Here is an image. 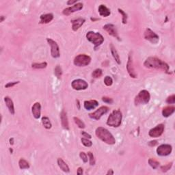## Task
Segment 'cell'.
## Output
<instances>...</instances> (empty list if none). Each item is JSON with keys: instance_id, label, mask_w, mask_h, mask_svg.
I'll use <instances>...</instances> for the list:
<instances>
[{"instance_id": "obj_1", "label": "cell", "mask_w": 175, "mask_h": 175, "mask_svg": "<svg viewBox=\"0 0 175 175\" xmlns=\"http://www.w3.org/2000/svg\"><path fill=\"white\" fill-rule=\"evenodd\" d=\"M144 66L148 68H153V69H159L168 72L169 70V66L165 62L162 61L161 59L155 57L148 58L144 62Z\"/></svg>"}, {"instance_id": "obj_2", "label": "cell", "mask_w": 175, "mask_h": 175, "mask_svg": "<svg viewBox=\"0 0 175 175\" xmlns=\"http://www.w3.org/2000/svg\"><path fill=\"white\" fill-rule=\"evenodd\" d=\"M95 134L98 138L103 141V142L107 144L112 145L116 143V139L113 135L107 129L99 127L96 129Z\"/></svg>"}, {"instance_id": "obj_3", "label": "cell", "mask_w": 175, "mask_h": 175, "mask_svg": "<svg viewBox=\"0 0 175 175\" xmlns=\"http://www.w3.org/2000/svg\"><path fill=\"white\" fill-rule=\"evenodd\" d=\"M122 115L120 110H114L110 114L107 120V124L112 127H118L122 122Z\"/></svg>"}, {"instance_id": "obj_4", "label": "cell", "mask_w": 175, "mask_h": 175, "mask_svg": "<svg viewBox=\"0 0 175 175\" xmlns=\"http://www.w3.org/2000/svg\"><path fill=\"white\" fill-rule=\"evenodd\" d=\"M86 38L88 41L91 42L95 47H99L103 43L104 38L99 32H95L92 31H90L87 32Z\"/></svg>"}, {"instance_id": "obj_5", "label": "cell", "mask_w": 175, "mask_h": 175, "mask_svg": "<svg viewBox=\"0 0 175 175\" xmlns=\"http://www.w3.org/2000/svg\"><path fill=\"white\" fill-rule=\"evenodd\" d=\"M150 99H151V95H150L149 92L146 90H142L135 97L134 100L135 105H145L149 103Z\"/></svg>"}, {"instance_id": "obj_6", "label": "cell", "mask_w": 175, "mask_h": 175, "mask_svg": "<svg viewBox=\"0 0 175 175\" xmlns=\"http://www.w3.org/2000/svg\"><path fill=\"white\" fill-rule=\"evenodd\" d=\"M91 62V58L86 54H80L75 58L73 63L75 66L82 67L88 66Z\"/></svg>"}, {"instance_id": "obj_7", "label": "cell", "mask_w": 175, "mask_h": 175, "mask_svg": "<svg viewBox=\"0 0 175 175\" xmlns=\"http://www.w3.org/2000/svg\"><path fill=\"white\" fill-rule=\"evenodd\" d=\"M144 37L146 40L149 41V42L153 44H157L159 41V36L150 28L146 29L144 34Z\"/></svg>"}, {"instance_id": "obj_8", "label": "cell", "mask_w": 175, "mask_h": 175, "mask_svg": "<svg viewBox=\"0 0 175 175\" xmlns=\"http://www.w3.org/2000/svg\"><path fill=\"white\" fill-rule=\"evenodd\" d=\"M47 41L51 47V54L53 58H58L60 57V48L58 43L51 38H47Z\"/></svg>"}, {"instance_id": "obj_9", "label": "cell", "mask_w": 175, "mask_h": 175, "mask_svg": "<svg viewBox=\"0 0 175 175\" xmlns=\"http://www.w3.org/2000/svg\"><path fill=\"white\" fill-rule=\"evenodd\" d=\"M108 111H109V108L106 107V106H102V107H99L97 111L93 112V113L90 114L89 116L92 119L99 120L102 117V116L107 113Z\"/></svg>"}, {"instance_id": "obj_10", "label": "cell", "mask_w": 175, "mask_h": 175, "mask_svg": "<svg viewBox=\"0 0 175 175\" xmlns=\"http://www.w3.org/2000/svg\"><path fill=\"white\" fill-rule=\"evenodd\" d=\"M72 88L75 90H86L88 87V84L84 80H81V79H78V80H75L72 82L71 84Z\"/></svg>"}, {"instance_id": "obj_11", "label": "cell", "mask_w": 175, "mask_h": 175, "mask_svg": "<svg viewBox=\"0 0 175 175\" xmlns=\"http://www.w3.org/2000/svg\"><path fill=\"white\" fill-rule=\"evenodd\" d=\"M172 151V147L170 144H161L157 149V153L158 155L164 157L169 155Z\"/></svg>"}, {"instance_id": "obj_12", "label": "cell", "mask_w": 175, "mask_h": 175, "mask_svg": "<svg viewBox=\"0 0 175 175\" xmlns=\"http://www.w3.org/2000/svg\"><path fill=\"white\" fill-rule=\"evenodd\" d=\"M164 129H165V127H164V124H158L153 129H151V130L149 131V135L150 137H159L161 136V135L163 134Z\"/></svg>"}, {"instance_id": "obj_13", "label": "cell", "mask_w": 175, "mask_h": 175, "mask_svg": "<svg viewBox=\"0 0 175 175\" xmlns=\"http://www.w3.org/2000/svg\"><path fill=\"white\" fill-rule=\"evenodd\" d=\"M127 70L128 73L130 75L131 78H134V79L137 78L136 72L135 71L134 66H133L132 55H131V53L129 55V57H128V61H127Z\"/></svg>"}, {"instance_id": "obj_14", "label": "cell", "mask_w": 175, "mask_h": 175, "mask_svg": "<svg viewBox=\"0 0 175 175\" xmlns=\"http://www.w3.org/2000/svg\"><path fill=\"white\" fill-rule=\"evenodd\" d=\"M83 7H84V6H83L82 3H77L75 4H74V5H73V6H71V7L65 8V9L63 10V12H62V13H63L64 15L68 16L70 15V14L74 13V12H78L79 10H82Z\"/></svg>"}, {"instance_id": "obj_15", "label": "cell", "mask_w": 175, "mask_h": 175, "mask_svg": "<svg viewBox=\"0 0 175 175\" xmlns=\"http://www.w3.org/2000/svg\"><path fill=\"white\" fill-rule=\"evenodd\" d=\"M103 29L104 30H105L106 32L108 33V34L110 36H112L115 37L117 39H119V36H118L117 30H116V27L114 26L113 24H106L103 26Z\"/></svg>"}, {"instance_id": "obj_16", "label": "cell", "mask_w": 175, "mask_h": 175, "mask_svg": "<svg viewBox=\"0 0 175 175\" xmlns=\"http://www.w3.org/2000/svg\"><path fill=\"white\" fill-rule=\"evenodd\" d=\"M32 112L33 116H34L36 119L40 118L41 115V105L40 103L36 102V103H35L34 105H33L32 107Z\"/></svg>"}, {"instance_id": "obj_17", "label": "cell", "mask_w": 175, "mask_h": 175, "mask_svg": "<svg viewBox=\"0 0 175 175\" xmlns=\"http://www.w3.org/2000/svg\"><path fill=\"white\" fill-rule=\"evenodd\" d=\"M85 22V19L83 18H76V19L72 20L71 23L73 24L72 26V29L73 30L76 32L77 30H78L81 27L83 26V24Z\"/></svg>"}, {"instance_id": "obj_18", "label": "cell", "mask_w": 175, "mask_h": 175, "mask_svg": "<svg viewBox=\"0 0 175 175\" xmlns=\"http://www.w3.org/2000/svg\"><path fill=\"white\" fill-rule=\"evenodd\" d=\"M60 118H61L62 126L64 129H69V124H68V120L66 112L64 110H62L61 114H60Z\"/></svg>"}, {"instance_id": "obj_19", "label": "cell", "mask_w": 175, "mask_h": 175, "mask_svg": "<svg viewBox=\"0 0 175 175\" xmlns=\"http://www.w3.org/2000/svg\"><path fill=\"white\" fill-rule=\"evenodd\" d=\"M99 105V102L96 100H90V101H84V106L86 110H92L95 109Z\"/></svg>"}, {"instance_id": "obj_20", "label": "cell", "mask_w": 175, "mask_h": 175, "mask_svg": "<svg viewBox=\"0 0 175 175\" xmlns=\"http://www.w3.org/2000/svg\"><path fill=\"white\" fill-rule=\"evenodd\" d=\"M4 101H5L6 105L7 106L10 113L11 114H14V113H15V110H14V103L12 101V100L9 97H6L4 98Z\"/></svg>"}, {"instance_id": "obj_21", "label": "cell", "mask_w": 175, "mask_h": 175, "mask_svg": "<svg viewBox=\"0 0 175 175\" xmlns=\"http://www.w3.org/2000/svg\"><path fill=\"white\" fill-rule=\"evenodd\" d=\"M53 19V14L51 13H48L45 14H43L40 17V23L41 24H47L49 23Z\"/></svg>"}, {"instance_id": "obj_22", "label": "cell", "mask_w": 175, "mask_h": 175, "mask_svg": "<svg viewBox=\"0 0 175 175\" xmlns=\"http://www.w3.org/2000/svg\"><path fill=\"white\" fill-rule=\"evenodd\" d=\"M99 12L100 15L101 16H103V17H107V16H110V14H111V12H110V9H108V8L106 7L105 5H103V4H101V5L99 6Z\"/></svg>"}, {"instance_id": "obj_23", "label": "cell", "mask_w": 175, "mask_h": 175, "mask_svg": "<svg viewBox=\"0 0 175 175\" xmlns=\"http://www.w3.org/2000/svg\"><path fill=\"white\" fill-rule=\"evenodd\" d=\"M174 111L175 107L174 106H167V107H164L162 110V115H163L164 117H169L170 116H171L174 113Z\"/></svg>"}, {"instance_id": "obj_24", "label": "cell", "mask_w": 175, "mask_h": 175, "mask_svg": "<svg viewBox=\"0 0 175 175\" xmlns=\"http://www.w3.org/2000/svg\"><path fill=\"white\" fill-rule=\"evenodd\" d=\"M57 162H58V166H59V168L62 170V171H64V172H70L69 167H68V166L66 164V162L62 159V158H58L57 160Z\"/></svg>"}, {"instance_id": "obj_25", "label": "cell", "mask_w": 175, "mask_h": 175, "mask_svg": "<svg viewBox=\"0 0 175 175\" xmlns=\"http://www.w3.org/2000/svg\"><path fill=\"white\" fill-rule=\"evenodd\" d=\"M110 50H111V53L112 54V56H113L114 59L115 60V61L116 62V63L118 64H121V62H120V56L118 55L117 51H116V48L114 47V45L111 44L110 45Z\"/></svg>"}, {"instance_id": "obj_26", "label": "cell", "mask_w": 175, "mask_h": 175, "mask_svg": "<svg viewBox=\"0 0 175 175\" xmlns=\"http://www.w3.org/2000/svg\"><path fill=\"white\" fill-rule=\"evenodd\" d=\"M42 123L43 127L46 129H50L51 128V122L50 121L49 118L47 117V116H44V117L42 118Z\"/></svg>"}, {"instance_id": "obj_27", "label": "cell", "mask_w": 175, "mask_h": 175, "mask_svg": "<svg viewBox=\"0 0 175 175\" xmlns=\"http://www.w3.org/2000/svg\"><path fill=\"white\" fill-rule=\"evenodd\" d=\"M18 166H19V168L21 169L22 170L30 168V164H29L28 162L26 159H23V158L20 159L19 161H18Z\"/></svg>"}, {"instance_id": "obj_28", "label": "cell", "mask_w": 175, "mask_h": 175, "mask_svg": "<svg viewBox=\"0 0 175 175\" xmlns=\"http://www.w3.org/2000/svg\"><path fill=\"white\" fill-rule=\"evenodd\" d=\"M47 66V62H44L42 63H34L32 64V67L34 69H43Z\"/></svg>"}, {"instance_id": "obj_29", "label": "cell", "mask_w": 175, "mask_h": 175, "mask_svg": "<svg viewBox=\"0 0 175 175\" xmlns=\"http://www.w3.org/2000/svg\"><path fill=\"white\" fill-rule=\"evenodd\" d=\"M103 75V71H102L101 69L100 68H97V69H95L92 73V76L93 78H101Z\"/></svg>"}, {"instance_id": "obj_30", "label": "cell", "mask_w": 175, "mask_h": 175, "mask_svg": "<svg viewBox=\"0 0 175 175\" xmlns=\"http://www.w3.org/2000/svg\"><path fill=\"white\" fill-rule=\"evenodd\" d=\"M73 120H74L75 122V124L80 128H81V129H84L85 127H86V125H85L84 122H83L82 120H80L79 118H78V117H74L73 118Z\"/></svg>"}, {"instance_id": "obj_31", "label": "cell", "mask_w": 175, "mask_h": 175, "mask_svg": "<svg viewBox=\"0 0 175 175\" xmlns=\"http://www.w3.org/2000/svg\"><path fill=\"white\" fill-rule=\"evenodd\" d=\"M149 164L151 166L153 169H157L159 166V162L156 161L154 159H149Z\"/></svg>"}, {"instance_id": "obj_32", "label": "cell", "mask_w": 175, "mask_h": 175, "mask_svg": "<svg viewBox=\"0 0 175 175\" xmlns=\"http://www.w3.org/2000/svg\"><path fill=\"white\" fill-rule=\"evenodd\" d=\"M54 74H55V75L58 78H61L62 75V68L60 67V66H56L55 69H54Z\"/></svg>"}, {"instance_id": "obj_33", "label": "cell", "mask_w": 175, "mask_h": 175, "mask_svg": "<svg viewBox=\"0 0 175 175\" xmlns=\"http://www.w3.org/2000/svg\"><path fill=\"white\" fill-rule=\"evenodd\" d=\"M81 141H82V143L84 144L85 147H90L92 145V142L88 138H86V137H82L81 139Z\"/></svg>"}, {"instance_id": "obj_34", "label": "cell", "mask_w": 175, "mask_h": 175, "mask_svg": "<svg viewBox=\"0 0 175 175\" xmlns=\"http://www.w3.org/2000/svg\"><path fill=\"white\" fill-rule=\"evenodd\" d=\"M104 84L107 86H111L112 84H113V80H112L111 77L106 76L105 79H104Z\"/></svg>"}, {"instance_id": "obj_35", "label": "cell", "mask_w": 175, "mask_h": 175, "mask_svg": "<svg viewBox=\"0 0 175 175\" xmlns=\"http://www.w3.org/2000/svg\"><path fill=\"white\" fill-rule=\"evenodd\" d=\"M118 10L122 15V23L126 24L127 22V14L126 12H124L122 9H120V8H118Z\"/></svg>"}, {"instance_id": "obj_36", "label": "cell", "mask_w": 175, "mask_h": 175, "mask_svg": "<svg viewBox=\"0 0 175 175\" xmlns=\"http://www.w3.org/2000/svg\"><path fill=\"white\" fill-rule=\"evenodd\" d=\"M88 157H89V160H90V164L91 166H94L95 164V157H94L93 153H92L91 152H88Z\"/></svg>"}, {"instance_id": "obj_37", "label": "cell", "mask_w": 175, "mask_h": 175, "mask_svg": "<svg viewBox=\"0 0 175 175\" xmlns=\"http://www.w3.org/2000/svg\"><path fill=\"white\" fill-rule=\"evenodd\" d=\"M172 164H173V163H172V162H170V164H168L167 165L161 166V171L163 172H166L167 171H168V170H170V168H172Z\"/></svg>"}, {"instance_id": "obj_38", "label": "cell", "mask_w": 175, "mask_h": 175, "mask_svg": "<svg viewBox=\"0 0 175 175\" xmlns=\"http://www.w3.org/2000/svg\"><path fill=\"white\" fill-rule=\"evenodd\" d=\"M166 103L168 104H174L175 103V95H172L168 97L166 99Z\"/></svg>"}, {"instance_id": "obj_39", "label": "cell", "mask_w": 175, "mask_h": 175, "mask_svg": "<svg viewBox=\"0 0 175 175\" xmlns=\"http://www.w3.org/2000/svg\"><path fill=\"white\" fill-rule=\"evenodd\" d=\"M80 157H81V159L83 160V161L84 162V163H87L88 162V155L84 153V152H81L80 153Z\"/></svg>"}, {"instance_id": "obj_40", "label": "cell", "mask_w": 175, "mask_h": 175, "mask_svg": "<svg viewBox=\"0 0 175 175\" xmlns=\"http://www.w3.org/2000/svg\"><path fill=\"white\" fill-rule=\"evenodd\" d=\"M102 101H103L104 103H108V104H112L114 103V100L112 99V98L107 97H103L102 98Z\"/></svg>"}, {"instance_id": "obj_41", "label": "cell", "mask_w": 175, "mask_h": 175, "mask_svg": "<svg viewBox=\"0 0 175 175\" xmlns=\"http://www.w3.org/2000/svg\"><path fill=\"white\" fill-rule=\"evenodd\" d=\"M19 84V82H9L5 86V88H12L13 86H15V85Z\"/></svg>"}, {"instance_id": "obj_42", "label": "cell", "mask_w": 175, "mask_h": 175, "mask_svg": "<svg viewBox=\"0 0 175 175\" xmlns=\"http://www.w3.org/2000/svg\"><path fill=\"white\" fill-rule=\"evenodd\" d=\"M81 134H82L83 136L86 137V138H88V139H91L92 138V136L90 134H88V133L85 132V131H82L81 132Z\"/></svg>"}, {"instance_id": "obj_43", "label": "cell", "mask_w": 175, "mask_h": 175, "mask_svg": "<svg viewBox=\"0 0 175 175\" xmlns=\"http://www.w3.org/2000/svg\"><path fill=\"white\" fill-rule=\"evenodd\" d=\"M148 144H149V146H150V147H155V146L157 144V140L151 141L148 143Z\"/></svg>"}, {"instance_id": "obj_44", "label": "cell", "mask_w": 175, "mask_h": 175, "mask_svg": "<svg viewBox=\"0 0 175 175\" xmlns=\"http://www.w3.org/2000/svg\"><path fill=\"white\" fill-rule=\"evenodd\" d=\"M78 3V0H74V1H71V0H69V1H67L68 5H73V4H75Z\"/></svg>"}, {"instance_id": "obj_45", "label": "cell", "mask_w": 175, "mask_h": 175, "mask_svg": "<svg viewBox=\"0 0 175 175\" xmlns=\"http://www.w3.org/2000/svg\"><path fill=\"white\" fill-rule=\"evenodd\" d=\"M77 174H79V175H82L83 174V168H78V172H77Z\"/></svg>"}, {"instance_id": "obj_46", "label": "cell", "mask_w": 175, "mask_h": 175, "mask_svg": "<svg viewBox=\"0 0 175 175\" xmlns=\"http://www.w3.org/2000/svg\"><path fill=\"white\" fill-rule=\"evenodd\" d=\"M107 175H112V174H114V171H113V170L112 169H110V170H109L107 171Z\"/></svg>"}, {"instance_id": "obj_47", "label": "cell", "mask_w": 175, "mask_h": 175, "mask_svg": "<svg viewBox=\"0 0 175 175\" xmlns=\"http://www.w3.org/2000/svg\"><path fill=\"white\" fill-rule=\"evenodd\" d=\"M76 102H77V104H78V110H80V101H79V100H77Z\"/></svg>"}, {"instance_id": "obj_48", "label": "cell", "mask_w": 175, "mask_h": 175, "mask_svg": "<svg viewBox=\"0 0 175 175\" xmlns=\"http://www.w3.org/2000/svg\"><path fill=\"white\" fill-rule=\"evenodd\" d=\"M0 17H1V20H0V22H3L4 20L6 18V17L4 16H1Z\"/></svg>"}, {"instance_id": "obj_49", "label": "cell", "mask_w": 175, "mask_h": 175, "mask_svg": "<svg viewBox=\"0 0 175 175\" xmlns=\"http://www.w3.org/2000/svg\"><path fill=\"white\" fill-rule=\"evenodd\" d=\"M13 139H14L13 138H11V139H10V144H12H12H14V142H13Z\"/></svg>"}]
</instances>
